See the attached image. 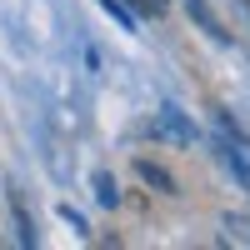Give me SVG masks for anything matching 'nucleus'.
<instances>
[{"instance_id":"f257e3e1","label":"nucleus","mask_w":250,"mask_h":250,"mask_svg":"<svg viewBox=\"0 0 250 250\" xmlns=\"http://www.w3.org/2000/svg\"><path fill=\"white\" fill-rule=\"evenodd\" d=\"M150 130L160 135V140H175V145H190L195 140V125L190 120H185L175 105H165V110H155V125H150Z\"/></svg>"},{"instance_id":"f03ea898","label":"nucleus","mask_w":250,"mask_h":250,"mask_svg":"<svg viewBox=\"0 0 250 250\" xmlns=\"http://www.w3.org/2000/svg\"><path fill=\"white\" fill-rule=\"evenodd\" d=\"M185 10H190V20H195V25H200L205 35H210V40H220V45H230V30H225L220 20H215V10L205 5V0H185Z\"/></svg>"},{"instance_id":"7ed1b4c3","label":"nucleus","mask_w":250,"mask_h":250,"mask_svg":"<svg viewBox=\"0 0 250 250\" xmlns=\"http://www.w3.org/2000/svg\"><path fill=\"white\" fill-rule=\"evenodd\" d=\"M135 170H140L145 185H155L160 195H175V175L165 170V165H155V160H135Z\"/></svg>"},{"instance_id":"20e7f679","label":"nucleus","mask_w":250,"mask_h":250,"mask_svg":"<svg viewBox=\"0 0 250 250\" xmlns=\"http://www.w3.org/2000/svg\"><path fill=\"white\" fill-rule=\"evenodd\" d=\"M10 210H15V230H20V245H35V230H30V215H25V200L10 190Z\"/></svg>"},{"instance_id":"39448f33","label":"nucleus","mask_w":250,"mask_h":250,"mask_svg":"<svg viewBox=\"0 0 250 250\" xmlns=\"http://www.w3.org/2000/svg\"><path fill=\"white\" fill-rule=\"evenodd\" d=\"M220 155H225V165L240 175V185H250V165H245V155L235 150V140H225V145H220Z\"/></svg>"},{"instance_id":"423d86ee","label":"nucleus","mask_w":250,"mask_h":250,"mask_svg":"<svg viewBox=\"0 0 250 250\" xmlns=\"http://www.w3.org/2000/svg\"><path fill=\"white\" fill-rule=\"evenodd\" d=\"M95 200H100V205H115V200H120V190H115V180H110L105 170L95 175Z\"/></svg>"},{"instance_id":"0eeeda50","label":"nucleus","mask_w":250,"mask_h":250,"mask_svg":"<svg viewBox=\"0 0 250 250\" xmlns=\"http://www.w3.org/2000/svg\"><path fill=\"white\" fill-rule=\"evenodd\" d=\"M100 5H105V10H110V15L120 20V25H125V30H135V15H130V10H125V5H120V0H100Z\"/></svg>"},{"instance_id":"6e6552de","label":"nucleus","mask_w":250,"mask_h":250,"mask_svg":"<svg viewBox=\"0 0 250 250\" xmlns=\"http://www.w3.org/2000/svg\"><path fill=\"white\" fill-rule=\"evenodd\" d=\"M135 5H140L145 15H160V10H165V0H135Z\"/></svg>"},{"instance_id":"1a4fd4ad","label":"nucleus","mask_w":250,"mask_h":250,"mask_svg":"<svg viewBox=\"0 0 250 250\" xmlns=\"http://www.w3.org/2000/svg\"><path fill=\"white\" fill-rule=\"evenodd\" d=\"M240 15H245V25H250V0H240Z\"/></svg>"}]
</instances>
